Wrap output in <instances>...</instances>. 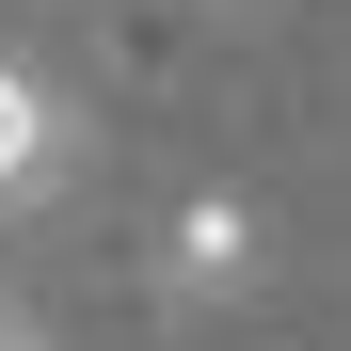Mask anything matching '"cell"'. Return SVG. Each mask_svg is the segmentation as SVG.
<instances>
[{
    "instance_id": "cell-3",
    "label": "cell",
    "mask_w": 351,
    "mask_h": 351,
    "mask_svg": "<svg viewBox=\"0 0 351 351\" xmlns=\"http://www.w3.org/2000/svg\"><path fill=\"white\" fill-rule=\"evenodd\" d=\"M0 351H16V319H0Z\"/></svg>"
},
{
    "instance_id": "cell-2",
    "label": "cell",
    "mask_w": 351,
    "mask_h": 351,
    "mask_svg": "<svg viewBox=\"0 0 351 351\" xmlns=\"http://www.w3.org/2000/svg\"><path fill=\"white\" fill-rule=\"evenodd\" d=\"M48 176H64V112L32 64H0V192H48Z\"/></svg>"
},
{
    "instance_id": "cell-1",
    "label": "cell",
    "mask_w": 351,
    "mask_h": 351,
    "mask_svg": "<svg viewBox=\"0 0 351 351\" xmlns=\"http://www.w3.org/2000/svg\"><path fill=\"white\" fill-rule=\"evenodd\" d=\"M160 271H176V304L256 287V208H240V192H192V208H176V240H160Z\"/></svg>"
},
{
    "instance_id": "cell-4",
    "label": "cell",
    "mask_w": 351,
    "mask_h": 351,
    "mask_svg": "<svg viewBox=\"0 0 351 351\" xmlns=\"http://www.w3.org/2000/svg\"><path fill=\"white\" fill-rule=\"evenodd\" d=\"M16 351H32V335H16Z\"/></svg>"
}]
</instances>
